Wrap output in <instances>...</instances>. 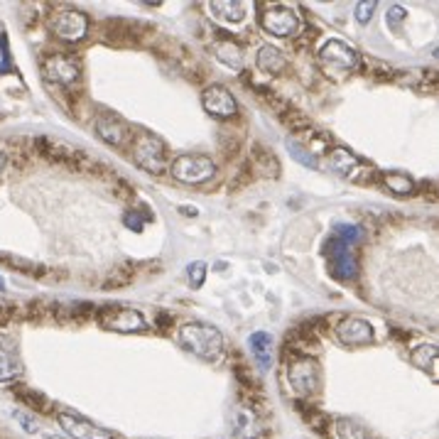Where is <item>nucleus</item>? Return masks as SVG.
Segmentation results:
<instances>
[{"instance_id":"nucleus-1","label":"nucleus","mask_w":439,"mask_h":439,"mask_svg":"<svg viewBox=\"0 0 439 439\" xmlns=\"http://www.w3.org/2000/svg\"><path fill=\"white\" fill-rule=\"evenodd\" d=\"M363 239V229L354 224H342L334 229L332 239L327 241V258H329V270L337 280H354L356 277V255L354 248Z\"/></svg>"},{"instance_id":"nucleus-2","label":"nucleus","mask_w":439,"mask_h":439,"mask_svg":"<svg viewBox=\"0 0 439 439\" xmlns=\"http://www.w3.org/2000/svg\"><path fill=\"white\" fill-rule=\"evenodd\" d=\"M179 344L194 356L204 361H211L224 351V337L216 327L204 322H189L179 329Z\"/></svg>"},{"instance_id":"nucleus-3","label":"nucleus","mask_w":439,"mask_h":439,"mask_svg":"<svg viewBox=\"0 0 439 439\" xmlns=\"http://www.w3.org/2000/svg\"><path fill=\"white\" fill-rule=\"evenodd\" d=\"M133 160L138 167H143L150 174H162L167 169V150L164 143L152 133H133L131 140Z\"/></svg>"},{"instance_id":"nucleus-4","label":"nucleus","mask_w":439,"mask_h":439,"mask_svg":"<svg viewBox=\"0 0 439 439\" xmlns=\"http://www.w3.org/2000/svg\"><path fill=\"white\" fill-rule=\"evenodd\" d=\"M169 174L182 184H204L216 174V164L206 155H179L169 164Z\"/></svg>"},{"instance_id":"nucleus-5","label":"nucleus","mask_w":439,"mask_h":439,"mask_svg":"<svg viewBox=\"0 0 439 439\" xmlns=\"http://www.w3.org/2000/svg\"><path fill=\"white\" fill-rule=\"evenodd\" d=\"M319 66L324 74L344 76L359 66V52L349 44L339 42V40H329L322 49H319Z\"/></svg>"},{"instance_id":"nucleus-6","label":"nucleus","mask_w":439,"mask_h":439,"mask_svg":"<svg viewBox=\"0 0 439 439\" xmlns=\"http://www.w3.org/2000/svg\"><path fill=\"white\" fill-rule=\"evenodd\" d=\"M98 324L108 332L118 334H140L148 332V322L138 309L131 307H101L98 309Z\"/></svg>"},{"instance_id":"nucleus-7","label":"nucleus","mask_w":439,"mask_h":439,"mask_svg":"<svg viewBox=\"0 0 439 439\" xmlns=\"http://www.w3.org/2000/svg\"><path fill=\"white\" fill-rule=\"evenodd\" d=\"M287 380L294 395H312L319 388V366L309 356H292L287 363Z\"/></svg>"},{"instance_id":"nucleus-8","label":"nucleus","mask_w":439,"mask_h":439,"mask_svg":"<svg viewBox=\"0 0 439 439\" xmlns=\"http://www.w3.org/2000/svg\"><path fill=\"white\" fill-rule=\"evenodd\" d=\"M42 71L49 81L61 86H71L81 74L79 59L66 52H54V54H44L42 56Z\"/></svg>"},{"instance_id":"nucleus-9","label":"nucleus","mask_w":439,"mask_h":439,"mask_svg":"<svg viewBox=\"0 0 439 439\" xmlns=\"http://www.w3.org/2000/svg\"><path fill=\"white\" fill-rule=\"evenodd\" d=\"M49 25L56 37L64 40V42H79V40H84L86 32H89V20H86V15L79 13V10H66V8L56 10V13L52 15Z\"/></svg>"},{"instance_id":"nucleus-10","label":"nucleus","mask_w":439,"mask_h":439,"mask_svg":"<svg viewBox=\"0 0 439 439\" xmlns=\"http://www.w3.org/2000/svg\"><path fill=\"white\" fill-rule=\"evenodd\" d=\"M260 25L265 32L275 35V37H292L299 30V18L294 10L282 8V5H272L260 15Z\"/></svg>"},{"instance_id":"nucleus-11","label":"nucleus","mask_w":439,"mask_h":439,"mask_svg":"<svg viewBox=\"0 0 439 439\" xmlns=\"http://www.w3.org/2000/svg\"><path fill=\"white\" fill-rule=\"evenodd\" d=\"M329 167H332L334 172L344 174V177L356 179V182H371V179H373L371 169H366L363 164H361V160L346 148L332 150V155H329Z\"/></svg>"},{"instance_id":"nucleus-12","label":"nucleus","mask_w":439,"mask_h":439,"mask_svg":"<svg viewBox=\"0 0 439 439\" xmlns=\"http://www.w3.org/2000/svg\"><path fill=\"white\" fill-rule=\"evenodd\" d=\"M56 420H59V427H64L66 435L74 439H113L108 430L98 427L96 422L86 420V417L74 415V412H59Z\"/></svg>"},{"instance_id":"nucleus-13","label":"nucleus","mask_w":439,"mask_h":439,"mask_svg":"<svg viewBox=\"0 0 439 439\" xmlns=\"http://www.w3.org/2000/svg\"><path fill=\"white\" fill-rule=\"evenodd\" d=\"M96 133L103 143L113 148H126L131 145L133 140V131L121 121L118 116H111V113H101L96 118Z\"/></svg>"},{"instance_id":"nucleus-14","label":"nucleus","mask_w":439,"mask_h":439,"mask_svg":"<svg viewBox=\"0 0 439 439\" xmlns=\"http://www.w3.org/2000/svg\"><path fill=\"white\" fill-rule=\"evenodd\" d=\"M201 103H204L206 113H211L214 118H219V121H226V118H234L236 116V98L231 96V91L226 89V86L221 84H214L209 86V89L204 91V96H201Z\"/></svg>"},{"instance_id":"nucleus-15","label":"nucleus","mask_w":439,"mask_h":439,"mask_svg":"<svg viewBox=\"0 0 439 439\" xmlns=\"http://www.w3.org/2000/svg\"><path fill=\"white\" fill-rule=\"evenodd\" d=\"M337 337L344 346H366L373 342V327L366 319L349 317L337 327Z\"/></svg>"},{"instance_id":"nucleus-16","label":"nucleus","mask_w":439,"mask_h":439,"mask_svg":"<svg viewBox=\"0 0 439 439\" xmlns=\"http://www.w3.org/2000/svg\"><path fill=\"white\" fill-rule=\"evenodd\" d=\"M20 371H23V366H20V359H18V351H15V346L0 337V383L18 378Z\"/></svg>"},{"instance_id":"nucleus-17","label":"nucleus","mask_w":439,"mask_h":439,"mask_svg":"<svg viewBox=\"0 0 439 439\" xmlns=\"http://www.w3.org/2000/svg\"><path fill=\"white\" fill-rule=\"evenodd\" d=\"M437 359H439L437 344H420L417 349H412V354H410L412 366H417L420 371L430 373L432 380H437Z\"/></svg>"},{"instance_id":"nucleus-18","label":"nucleus","mask_w":439,"mask_h":439,"mask_svg":"<svg viewBox=\"0 0 439 439\" xmlns=\"http://www.w3.org/2000/svg\"><path fill=\"white\" fill-rule=\"evenodd\" d=\"M248 346H251V354H253V359L258 361V366H260L263 371L270 368V363H272V339H270V334H265V332L251 334Z\"/></svg>"},{"instance_id":"nucleus-19","label":"nucleus","mask_w":439,"mask_h":439,"mask_svg":"<svg viewBox=\"0 0 439 439\" xmlns=\"http://www.w3.org/2000/svg\"><path fill=\"white\" fill-rule=\"evenodd\" d=\"M209 10L214 13V18L224 23H241L246 18V5L239 0H216V3H209Z\"/></svg>"},{"instance_id":"nucleus-20","label":"nucleus","mask_w":439,"mask_h":439,"mask_svg":"<svg viewBox=\"0 0 439 439\" xmlns=\"http://www.w3.org/2000/svg\"><path fill=\"white\" fill-rule=\"evenodd\" d=\"M214 56L221 61V64L231 66V69L239 71L241 64H243V54H241V47L231 40H216L214 42Z\"/></svg>"},{"instance_id":"nucleus-21","label":"nucleus","mask_w":439,"mask_h":439,"mask_svg":"<svg viewBox=\"0 0 439 439\" xmlns=\"http://www.w3.org/2000/svg\"><path fill=\"white\" fill-rule=\"evenodd\" d=\"M285 66L287 59L275 47H270V44H265V47H260V52H258V69L265 71V74H280Z\"/></svg>"},{"instance_id":"nucleus-22","label":"nucleus","mask_w":439,"mask_h":439,"mask_svg":"<svg viewBox=\"0 0 439 439\" xmlns=\"http://www.w3.org/2000/svg\"><path fill=\"white\" fill-rule=\"evenodd\" d=\"M383 184L388 187V192H392L395 196H407V194L415 192L412 179L407 177V174H400V172H385L383 174Z\"/></svg>"},{"instance_id":"nucleus-23","label":"nucleus","mask_w":439,"mask_h":439,"mask_svg":"<svg viewBox=\"0 0 439 439\" xmlns=\"http://www.w3.org/2000/svg\"><path fill=\"white\" fill-rule=\"evenodd\" d=\"M0 263H5L8 267H13V270H18V272H25V275H37V277H42L44 272L42 270H37V263H32V260H28V258H23V255H10V253H0Z\"/></svg>"},{"instance_id":"nucleus-24","label":"nucleus","mask_w":439,"mask_h":439,"mask_svg":"<svg viewBox=\"0 0 439 439\" xmlns=\"http://www.w3.org/2000/svg\"><path fill=\"white\" fill-rule=\"evenodd\" d=\"M337 435L339 439H371L368 432L354 420H337Z\"/></svg>"},{"instance_id":"nucleus-25","label":"nucleus","mask_w":439,"mask_h":439,"mask_svg":"<svg viewBox=\"0 0 439 439\" xmlns=\"http://www.w3.org/2000/svg\"><path fill=\"white\" fill-rule=\"evenodd\" d=\"M13 392H18L20 400L30 402V405H32L35 410H40V412H49L52 410V402L42 395V392H35V390H30V388H18V390H13Z\"/></svg>"},{"instance_id":"nucleus-26","label":"nucleus","mask_w":439,"mask_h":439,"mask_svg":"<svg viewBox=\"0 0 439 439\" xmlns=\"http://www.w3.org/2000/svg\"><path fill=\"white\" fill-rule=\"evenodd\" d=\"M287 150H290V155L297 162H302L304 167H317V160H314L312 152H307V148H302L299 143L294 140H287Z\"/></svg>"},{"instance_id":"nucleus-27","label":"nucleus","mask_w":439,"mask_h":439,"mask_svg":"<svg viewBox=\"0 0 439 439\" xmlns=\"http://www.w3.org/2000/svg\"><path fill=\"white\" fill-rule=\"evenodd\" d=\"M189 270V282H192V287H201L204 285V277H206V263L196 260L192 265L187 267Z\"/></svg>"},{"instance_id":"nucleus-28","label":"nucleus","mask_w":439,"mask_h":439,"mask_svg":"<svg viewBox=\"0 0 439 439\" xmlns=\"http://www.w3.org/2000/svg\"><path fill=\"white\" fill-rule=\"evenodd\" d=\"M13 417L20 422V425H23V430L28 432V435H35V432H37V422H35L32 417L28 415V412H23V410H13Z\"/></svg>"},{"instance_id":"nucleus-29","label":"nucleus","mask_w":439,"mask_h":439,"mask_svg":"<svg viewBox=\"0 0 439 439\" xmlns=\"http://www.w3.org/2000/svg\"><path fill=\"white\" fill-rule=\"evenodd\" d=\"M375 10V3L371 0V3H359L356 5V18H359V23H368L371 15H373Z\"/></svg>"},{"instance_id":"nucleus-30","label":"nucleus","mask_w":439,"mask_h":439,"mask_svg":"<svg viewBox=\"0 0 439 439\" xmlns=\"http://www.w3.org/2000/svg\"><path fill=\"white\" fill-rule=\"evenodd\" d=\"M402 20H405V10L397 8V5H392V8H390V15H388V25H390L392 30H397V28H400Z\"/></svg>"},{"instance_id":"nucleus-31","label":"nucleus","mask_w":439,"mask_h":439,"mask_svg":"<svg viewBox=\"0 0 439 439\" xmlns=\"http://www.w3.org/2000/svg\"><path fill=\"white\" fill-rule=\"evenodd\" d=\"M5 169H8V152H3V150H0V174H3Z\"/></svg>"},{"instance_id":"nucleus-32","label":"nucleus","mask_w":439,"mask_h":439,"mask_svg":"<svg viewBox=\"0 0 439 439\" xmlns=\"http://www.w3.org/2000/svg\"><path fill=\"white\" fill-rule=\"evenodd\" d=\"M47 439H64V437H59V435H47Z\"/></svg>"},{"instance_id":"nucleus-33","label":"nucleus","mask_w":439,"mask_h":439,"mask_svg":"<svg viewBox=\"0 0 439 439\" xmlns=\"http://www.w3.org/2000/svg\"><path fill=\"white\" fill-rule=\"evenodd\" d=\"M0 290H5V282H3V277H0Z\"/></svg>"}]
</instances>
